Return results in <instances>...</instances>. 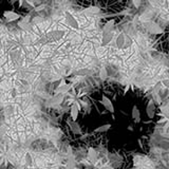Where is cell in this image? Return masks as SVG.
<instances>
[{"mask_svg": "<svg viewBox=\"0 0 169 169\" xmlns=\"http://www.w3.org/2000/svg\"><path fill=\"white\" fill-rule=\"evenodd\" d=\"M65 31L63 30H55V31H52V32L48 33L44 37H42L41 39L39 40V42L41 44H46V42H55V41H59L61 40L65 36Z\"/></svg>", "mask_w": 169, "mask_h": 169, "instance_id": "1", "label": "cell"}, {"mask_svg": "<svg viewBox=\"0 0 169 169\" xmlns=\"http://www.w3.org/2000/svg\"><path fill=\"white\" fill-rule=\"evenodd\" d=\"M144 25L146 28V30L151 34H162L163 33V30L161 29L160 25L152 20L144 21Z\"/></svg>", "mask_w": 169, "mask_h": 169, "instance_id": "2", "label": "cell"}, {"mask_svg": "<svg viewBox=\"0 0 169 169\" xmlns=\"http://www.w3.org/2000/svg\"><path fill=\"white\" fill-rule=\"evenodd\" d=\"M65 19H66L67 25H68L70 28L74 29V30H78V29H79V23H78L76 18L70 13V12H65Z\"/></svg>", "mask_w": 169, "mask_h": 169, "instance_id": "3", "label": "cell"}, {"mask_svg": "<svg viewBox=\"0 0 169 169\" xmlns=\"http://www.w3.org/2000/svg\"><path fill=\"white\" fill-rule=\"evenodd\" d=\"M102 105L105 107V109H106L107 111H109L110 113H114V106H113V103L111 102V99L109 98V97H107L106 95L103 94L102 95V101H101Z\"/></svg>", "mask_w": 169, "mask_h": 169, "instance_id": "4", "label": "cell"}, {"mask_svg": "<svg viewBox=\"0 0 169 169\" xmlns=\"http://www.w3.org/2000/svg\"><path fill=\"white\" fill-rule=\"evenodd\" d=\"M156 104H154V102L152 101H149L148 104H147L146 106V114L147 116H148L149 120H153L154 116H156Z\"/></svg>", "mask_w": 169, "mask_h": 169, "instance_id": "5", "label": "cell"}, {"mask_svg": "<svg viewBox=\"0 0 169 169\" xmlns=\"http://www.w3.org/2000/svg\"><path fill=\"white\" fill-rule=\"evenodd\" d=\"M30 16H25V18H22L20 21H19L18 25L25 32H31L32 31V25L30 23Z\"/></svg>", "mask_w": 169, "mask_h": 169, "instance_id": "6", "label": "cell"}, {"mask_svg": "<svg viewBox=\"0 0 169 169\" xmlns=\"http://www.w3.org/2000/svg\"><path fill=\"white\" fill-rule=\"evenodd\" d=\"M3 17L6 18V20L8 21V22H12V21H15V20L20 19L21 16L19 15V14L15 13L14 11H4Z\"/></svg>", "mask_w": 169, "mask_h": 169, "instance_id": "7", "label": "cell"}, {"mask_svg": "<svg viewBox=\"0 0 169 169\" xmlns=\"http://www.w3.org/2000/svg\"><path fill=\"white\" fill-rule=\"evenodd\" d=\"M67 124L69 125L71 131L74 133V134H82V128L79 127V125H78L77 123H76V121H73L72 118H70V120L67 121Z\"/></svg>", "mask_w": 169, "mask_h": 169, "instance_id": "8", "label": "cell"}, {"mask_svg": "<svg viewBox=\"0 0 169 169\" xmlns=\"http://www.w3.org/2000/svg\"><path fill=\"white\" fill-rule=\"evenodd\" d=\"M114 37V32L111 31V32H103V38H102V47H106L107 44H110V41L113 39Z\"/></svg>", "mask_w": 169, "mask_h": 169, "instance_id": "9", "label": "cell"}, {"mask_svg": "<svg viewBox=\"0 0 169 169\" xmlns=\"http://www.w3.org/2000/svg\"><path fill=\"white\" fill-rule=\"evenodd\" d=\"M80 110V106L78 105V103H74L71 106L70 108V116L73 121H76L78 117V113H79Z\"/></svg>", "mask_w": 169, "mask_h": 169, "instance_id": "10", "label": "cell"}, {"mask_svg": "<svg viewBox=\"0 0 169 169\" xmlns=\"http://www.w3.org/2000/svg\"><path fill=\"white\" fill-rule=\"evenodd\" d=\"M131 117L134 121V123H140L141 122V111H140L139 107L136 105L132 107V111H131Z\"/></svg>", "mask_w": 169, "mask_h": 169, "instance_id": "11", "label": "cell"}, {"mask_svg": "<svg viewBox=\"0 0 169 169\" xmlns=\"http://www.w3.org/2000/svg\"><path fill=\"white\" fill-rule=\"evenodd\" d=\"M99 13H101V9L98 6H89V8L85 9L83 11V14H85L87 16H94Z\"/></svg>", "mask_w": 169, "mask_h": 169, "instance_id": "12", "label": "cell"}, {"mask_svg": "<svg viewBox=\"0 0 169 169\" xmlns=\"http://www.w3.org/2000/svg\"><path fill=\"white\" fill-rule=\"evenodd\" d=\"M115 44L118 49H123L124 47L126 46V35L124 33H120L116 37L115 40Z\"/></svg>", "mask_w": 169, "mask_h": 169, "instance_id": "13", "label": "cell"}, {"mask_svg": "<svg viewBox=\"0 0 169 169\" xmlns=\"http://www.w3.org/2000/svg\"><path fill=\"white\" fill-rule=\"evenodd\" d=\"M73 87V85H63V86H58L57 89L55 90L56 94H66L71 90V88Z\"/></svg>", "mask_w": 169, "mask_h": 169, "instance_id": "14", "label": "cell"}, {"mask_svg": "<svg viewBox=\"0 0 169 169\" xmlns=\"http://www.w3.org/2000/svg\"><path fill=\"white\" fill-rule=\"evenodd\" d=\"M88 160L91 163H94L97 160V152L94 148H89L88 150Z\"/></svg>", "mask_w": 169, "mask_h": 169, "instance_id": "15", "label": "cell"}, {"mask_svg": "<svg viewBox=\"0 0 169 169\" xmlns=\"http://www.w3.org/2000/svg\"><path fill=\"white\" fill-rule=\"evenodd\" d=\"M111 124H105V125H102V126H99V127H97V128H95L94 129V133H104V132H107L108 130H110L111 129Z\"/></svg>", "mask_w": 169, "mask_h": 169, "instance_id": "16", "label": "cell"}, {"mask_svg": "<svg viewBox=\"0 0 169 169\" xmlns=\"http://www.w3.org/2000/svg\"><path fill=\"white\" fill-rule=\"evenodd\" d=\"M114 25H115V20H114V19H111V20L107 21L106 25H105L103 28V32H111V31H113Z\"/></svg>", "mask_w": 169, "mask_h": 169, "instance_id": "17", "label": "cell"}, {"mask_svg": "<svg viewBox=\"0 0 169 169\" xmlns=\"http://www.w3.org/2000/svg\"><path fill=\"white\" fill-rule=\"evenodd\" d=\"M11 58L15 63H20V61H21L20 52H19L18 50H15V51L13 50V51L11 52Z\"/></svg>", "mask_w": 169, "mask_h": 169, "instance_id": "18", "label": "cell"}, {"mask_svg": "<svg viewBox=\"0 0 169 169\" xmlns=\"http://www.w3.org/2000/svg\"><path fill=\"white\" fill-rule=\"evenodd\" d=\"M99 77H101L102 80H105L107 79V77H108V72H107L106 68H101V70H99Z\"/></svg>", "mask_w": 169, "mask_h": 169, "instance_id": "19", "label": "cell"}, {"mask_svg": "<svg viewBox=\"0 0 169 169\" xmlns=\"http://www.w3.org/2000/svg\"><path fill=\"white\" fill-rule=\"evenodd\" d=\"M25 163H27V166H31L33 163V159H32V156H31L30 152H27V153H25Z\"/></svg>", "mask_w": 169, "mask_h": 169, "instance_id": "20", "label": "cell"}, {"mask_svg": "<svg viewBox=\"0 0 169 169\" xmlns=\"http://www.w3.org/2000/svg\"><path fill=\"white\" fill-rule=\"evenodd\" d=\"M131 1H132L133 6H134L135 8H140L141 4H142V0H131Z\"/></svg>", "mask_w": 169, "mask_h": 169, "instance_id": "21", "label": "cell"}, {"mask_svg": "<svg viewBox=\"0 0 169 169\" xmlns=\"http://www.w3.org/2000/svg\"><path fill=\"white\" fill-rule=\"evenodd\" d=\"M89 73V70H87V69H85V70H79V71H77L76 72V74L77 75H86V74H88Z\"/></svg>", "mask_w": 169, "mask_h": 169, "instance_id": "22", "label": "cell"}, {"mask_svg": "<svg viewBox=\"0 0 169 169\" xmlns=\"http://www.w3.org/2000/svg\"><path fill=\"white\" fill-rule=\"evenodd\" d=\"M163 84L165 85L167 88H169V79H165V80H163Z\"/></svg>", "mask_w": 169, "mask_h": 169, "instance_id": "23", "label": "cell"}, {"mask_svg": "<svg viewBox=\"0 0 169 169\" xmlns=\"http://www.w3.org/2000/svg\"><path fill=\"white\" fill-rule=\"evenodd\" d=\"M25 1H27L28 3H30V4H33L35 1H36V0H25Z\"/></svg>", "mask_w": 169, "mask_h": 169, "instance_id": "24", "label": "cell"}, {"mask_svg": "<svg viewBox=\"0 0 169 169\" xmlns=\"http://www.w3.org/2000/svg\"><path fill=\"white\" fill-rule=\"evenodd\" d=\"M25 0H19V6H22V3Z\"/></svg>", "mask_w": 169, "mask_h": 169, "instance_id": "25", "label": "cell"}, {"mask_svg": "<svg viewBox=\"0 0 169 169\" xmlns=\"http://www.w3.org/2000/svg\"><path fill=\"white\" fill-rule=\"evenodd\" d=\"M128 129H129V130H133V128H132V126H129V127H128Z\"/></svg>", "mask_w": 169, "mask_h": 169, "instance_id": "26", "label": "cell"}, {"mask_svg": "<svg viewBox=\"0 0 169 169\" xmlns=\"http://www.w3.org/2000/svg\"><path fill=\"white\" fill-rule=\"evenodd\" d=\"M123 1H124V0H117V2H118V3H122Z\"/></svg>", "mask_w": 169, "mask_h": 169, "instance_id": "27", "label": "cell"}, {"mask_svg": "<svg viewBox=\"0 0 169 169\" xmlns=\"http://www.w3.org/2000/svg\"><path fill=\"white\" fill-rule=\"evenodd\" d=\"M167 41L169 42V35H168V37H167Z\"/></svg>", "mask_w": 169, "mask_h": 169, "instance_id": "28", "label": "cell"}]
</instances>
